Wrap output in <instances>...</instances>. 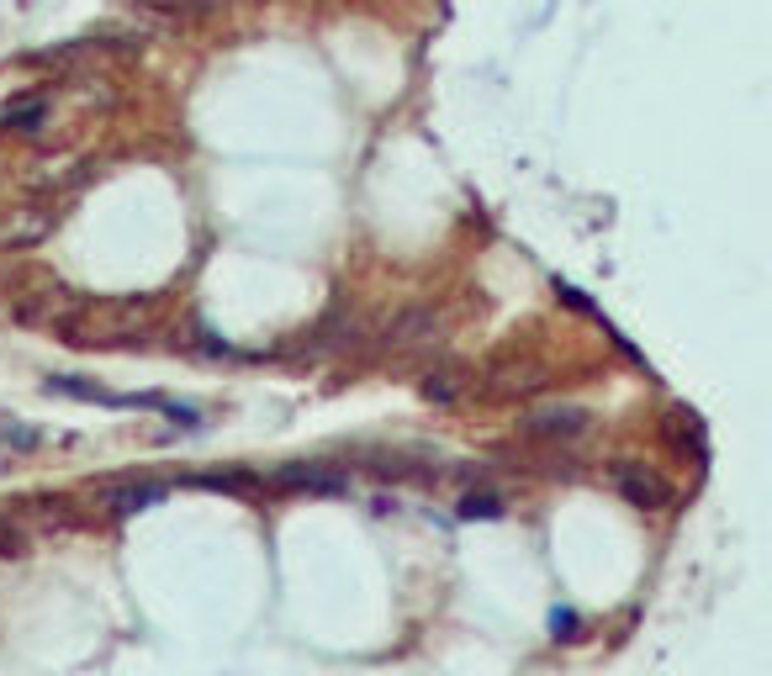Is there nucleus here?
<instances>
[{"instance_id":"1","label":"nucleus","mask_w":772,"mask_h":676,"mask_svg":"<svg viewBox=\"0 0 772 676\" xmlns=\"http://www.w3.org/2000/svg\"><path fill=\"white\" fill-rule=\"evenodd\" d=\"M614 486L635 507H672V481L656 476V471H646V465H635V460H619L614 465Z\"/></svg>"},{"instance_id":"2","label":"nucleus","mask_w":772,"mask_h":676,"mask_svg":"<svg viewBox=\"0 0 772 676\" xmlns=\"http://www.w3.org/2000/svg\"><path fill=\"white\" fill-rule=\"evenodd\" d=\"M270 486H281V492H312V497H344L349 481L339 471H323V465H286V471H275Z\"/></svg>"},{"instance_id":"3","label":"nucleus","mask_w":772,"mask_h":676,"mask_svg":"<svg viewBox=\"0 0 772 676\" xmlns=\"http://www.w3.org/2000/svg\"><path fill=\"white\" fill-rule=\"evenodd\" d=\"M524 434L529 439H582L587 434V412L582 407H550V412H535V418H524Z\"/></svg>"},{"instance_id":"4","label":"nucleus","mask_w":772,"mask_h":676,"mask_svg":"<svg viewBox=\"0 0 772 676\" xmlns=\"http://www.w3.org/2000/svg\"><path fill=\"white\" fill-rule=\"evenodd\" d=\"M170 486L164 481H117V486H101V502L112 507L117 518H127V513H143V507H154Z\"/></svg>"},{"instance_id":"5","label":"nucleus","mask_w":772,"mask_h":676,"mask_svg":"<svg viewBox=\"0 0 772 676\" xmlns=\"http://www.w3.org/2000/svg\"><path fill=\"white\" fill-rule=\"evenodd\" d=\"M53 397H75V402H101V407H138V397H112V391L80 381V375H53L48 381Z\"/></svg>"},{"instance_id":"6","label":"nucleus","mask_w":772,"mask_h":676,"mask_svg":"<svg viewBox=\"0 0 772 676\" xmlns=\"http://www.w3.org/2000/svg\"><path fill=\"white\" fill-rule=\"evenodd\" d=\"M0 122L11 127V133H38V127L48 122V101L43 96H27V101H11L6 111H0Z\"/></svg>"},{"instance_id":"7","label":"nucleus","mask_w":772,"mask_h":676,"mask_svg":"<svg viewBox=\"0 0 772 676\" xmlns=\"http://www.w3.org/2000/svg\"><path fill=\"white\" fill-rule=\"evenodd\" d=\"M455 513H461L466 523H476V518H482V523H492V518H503V497H492V492H466Z\"/></svg>"},{"instance_id":"8","label":"nucleus","mask_w":772,"mask_h":676,"mask_svg":"<svg viewBox=\"0 0 772 676\" xmlns=\"http://www.w3.org/2000/svg\"><path fill=\"white\" fill-rule=\"evenodd\" d=\"M196 486H212V492H254L260 486V476H249V471H212V476H196Z\"/></svg>"},{"instance_id":"9","label":"nucleus","mask_w":772,"mask_h":676,"mask_svg":"<svg viewBox=\"0 0 772 676\" xmlns=\"http://www.w3.org/2000/svg\"><path fill=\"white\" fill-rule=\"evenodd\" d=\"M424 328H434V312H402L392 328H386V344H413Z\"/></svg>"},{"instance_id":"10","label":"nucleus","mask_w":772,"mask_h":676,"mask_svg":"<svg viewBox=\"0 0 772 676\" xmlns=\"http://www.w3.org/2000/svg\"><path fill=\"white\" fill-rule=\"evenodd\" d=\"M672 428H667V434H672V444H693V449H704V439H698V418H693V412H672V418H667Z\"/></svg>"},{"instance_id":"11","label":"nucleus","mask_w":772,"mask_h":676,"mask_svg":"<svg viewBox=\"0 0 772 676\" xmlns=\"http://www.w3.org/2000/svg\"><path fill=\"white\" fill-rule=\"evenodd\" d=\"M0 444H11V449H38L43 434H38V428H27V423H6V428H0Z\"/></svg>"},{"instance_id":"12","label":"nucleus","mask_w":772,"mask_h":676,"mask_svg":"<svg viewBox=\"0 0 772 676\" xmlns=\"http://www.w3.org/2000/svg\"><path fill=\"white\" fill-rule=\"evenodd\" d=\"M577 624H582V618H577L572 608H556V613H550V629H556V640H577Z\"/></svg>"},{"instance_id":"13","label":"nucleus","mask_w":772,"mask_h":676,"mask_svg":"<svg viewBox=\"0 0 772 676\" xmlns=\"http://www.w3.org/2000/svg\"><path fill=\"white\" fill-rule=\"evenodd\" d=\"M424 397H429V402H450V397H455V381H450V375H429V381H424Z\"/></svg>"},{"instance_id":"14","label":"nucleus","mask_w":772,"mask_h":676,"mask_svg":"<svg viewBox=\"0 0 772 676\" xmlns=\"http://www.w3.org/2000/svg\"><path fill=\"white\" fill-rule=\"evenodd\" d=\"M27 550V539L16 534V529H6V523H0V555H22Z\"/></svg>"}]
</instances>
